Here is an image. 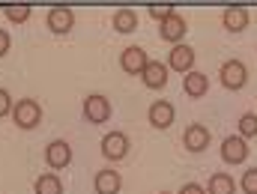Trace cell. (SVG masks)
<instances>
[{"instance_id": "obj_1", "label": "cell", "mask_w": 257, "mask_h": 194, "mask_svg": "<svg viewBox=\"0 0 257 194\" xmlns=\"http://www.w3.org/2000/svg\"><path fill=\"white\" fill-rule=\"evenodd\" d=\"M12 120H15L18 129H36V126L42 123V108H39V102H33V99H21V102H15V108H12Z\"/></svg>"}, {"instance_id": "obj_2", "label": "cell", "mask_w": 257, "mask_h": 194, "mask_svg": "<svg viewBox=\"0 0 257 194\" xmlns=\"http://www.w3.org/2000/svg\"><path fill=\"white\" fill-rule=\"evenodd\" d=\"M84 120L93 123V126H102L111 120V102L102 96V93H93L84 99Z\"/></svg>"}, {"instance_id": "obj_3", "label": "cell", "mask_w": 257, "mask_h": 194, "mask_svg": "<svg viewBox=\"0 0 257 194\" xmlns=\"http://www.w3.org/2000/svg\"><path fill=\"white\" fill-rule=\"evenodd\" d=\"M218 78H221L224 90H242L245 81H248V69H245L242 60H227V63H221Z\"/></svg>"}, {"instance_id": "obj_4", "label": "cell", "mask_w": 257, "mask_h": 194, "mask_svg": "<svg viewBox=\"0 0 257 194\" xmlns=\"http://www.w3.org/2000/svg\"><path fill=\"white\" fill-rule=\"evenodd\" d=\"M45 24H48V30H51V33L66 36V33L75 27V12H72L69 6H51V9H48V18H45Z\"/></svg>"}, {"instance_id": "obj_5", "label": "cell", "mask_w": 257, "mask_h": 194, "mask_svg": "<svg viewBox=\"0 0 257 194\" xmlns=\"http://www.w3.org/2000/svg\"><path fill=\"white\" fill-rule=\"evenodd\" d=\"M102 155H105L108 161H123L128 155V137L123 131L105 134V137H102Z\"/></svg>"}, {"instance_id": "obj_6", "label": "cell", "mask_w": 257, "mask_h": 194, "mask_svg": "<svg viewBox=\"0 0 257 194\" xmlns=\"http://www.w3.org/2000/svg\"><path fill=\"white\" fill-rule=\"evenodd\" d=\"M221 158H224L227 164H242V161L248 158V143H245V137H239V134L224 137V140H221Z\"/></svg>"}, {"instance_id": "obj_7", "label": "cell", "mask_w": 257, "mask_h": 194, "mask_svg": "<svg viewBox=\"0 0 257 194\" xmlns=\"http://www.w3.org/2000/svg\"><path fill=\"white\" fill-rule=\"evenodd\" d=\"M186 30H189V24H186V18H183V15H171L168 21H162V24H159V36H162L165 42H174V45H183Z\"/></svg>"}, {"instance_id": "obj_8", "label": "cell", "mask_w": 257, "mask_h": 194, "mask_svg": "<svg viewBox=\"0 0 257 194\" xmlns=\"http://www.w3.org/2000/svg\"><path fill=\"white\" fill-rule=\"evenodd\" d=\"M174 117H177V111H174L171 102H153L150 111H147V120H150L153 129H168V126H174Z\"/></svg>"}, {"instance_id": "obj_9", "label": "cell", "mask_w": 257, "mask_h": 194, "mask_svg": "<svg viewBox=\"0 0 257 194\" xmlns=\"http://www.w3.org/2000/svg\"><path fill=\"white\" fill-rule=\"evenodd\" d=\"M45 161H48V167L63 170L66 164L72 161V146H69L66 140H51V143L45 146Z\"/></svg>"}, {"instance_id": "obj_10", "label": "cell", "mask_w": 257, "mask_h": 194, "mask_svg": "<svg viewBox=\"0 0 257 194\" xmlns=\"http://www.w3.org/2000/svg\"><path fill=\"white\" fill-rule=\"evenodd\" d=\"M147 63H150V57H147L144 48H138V45H132V48H126V51L120 54V66H123L126 75H144Z\"/></svg>"}, {"instance_id": "obj_11", "label": "cell", "mask_w": 257, "mask_h": 194, "mask_svg": "<svg viewBox=\"0 0 257 194\" xmlns=\"http://www.w3.org/2000/svg\"><path fill=\"white\" fill-rule=\"evenodd\" d=\"M183 146H186L189 152H203V149L209 146V129L200 126V123H192L189 129L183 131Z\"/></svg>"}, {"instance_id": "obj_12", "label": "cell", "mask_w": 257, "mask_h": 194, "mask_svg": "<svg viewBox=\"0 0 257 194\" xmlns=\"http://www.w3.org/2000/svg\"><path fill=\"white\" fill-rule=\"evenodd\" d=\"M248 21H251V15H248L245 6H227L224 15H221V24H224L227 33H242L248 27Z\"/></svg>"}, {"instance_id": "obj_13", "label": "cell", "mask_w": 257, "mask_h": 194, "mask_svg": "<svg viewBox=\"0 0 257 194\" xmlns=\"http://www.w3.org/2000/svg\"><path fill=\"white\" fill-rule=\"evenodd\" d=\"M93 188H96V194H117L120 188H123V179H120L117 170L105 167V170H96V176H93Z\"/></svg>"}, {"instance_id": "obj_14", "label": "cell", "mask_w": 257, "mask_h": 194, "mask_svg": "<svg viewBox=\"0 0 257 194\" xmlns=\"http://www.w3.org/2000/svg\"><path fill=\"white\" fill-rule=\"evenodd\" d=\"M194 66V51L189 45H174L171 48V54H168V69H174V72H192Z\"/></svg>"}, {"instance_id": "obj_15", "label": "cell", "mask_w": 257, "mask_h": 194, "mask_svg": "<svg viewBox=\"0 0 257 194\" xmlns=\"http://www.w3.org/2000/svg\"><path fill=\"white\" fill-rule=\"evenodd\" d=\"M141 78H144V87H150V90H162V87L168 84V63L150 60Z\"/></svg>"}, {"instance_id": "obj_16", "label": "cell", "mask_w": 257, "mask_h": 194, "mask_svg": "<svg viewBox=\"0 0 257 194\" xmlns=\"http://www.w3.org/2000/svg\"><path fill=\"white\" fill-rule=\"evenodd\" d=\"M183 90H186V96H192V99H200V96H206L209 93V78L203 75V72H189L186 78H183Z\"/></svg>"}, {"instance_id": "obj_17", "label": "cell", "mask_w": 257, "mask_h": 194, "mask_svg": "<svg viewBox=\"0 0 257 194\" xmlns=\"http://www.w3.org/2000/svg\"><path fill=\"white\" fill-rule=\"evenodd\" d=\"M209 194H236V182L230 179V173H212L206 182Z\"/></svg>"}, {"instance_id": "obj_18", "label": "cell", "mask_w": 257, "mask_h": 194, "mask_svg": "<svg viewBox=\"0 0 257 194\" xmlns=\"http://www.w3.org/2000/svg\"><path fill=\"white\" fill-rule=\"evenodd\" d=\"M135 27H138V15H135V9H126V6H123V9L114 12V30H117V33H132Z\"/></svg>"}, {"instance_id": "obj_19", "label": "cell", "mask_w": 257, "mask_h": 194, "mask_svg": "<svg viewBox=\"0 0 257 194\" xmlns=\"http://www.w3.org/2000/svg\"><path fill=\"white\" fill-rule=\"evenodd\" d=\"M33 188H36V194H63V182L57 173H42Z\"/></svg>"}, {"instance_id": "obj_20", "label": "cell", "mask_w": 257, "mask_h": 194, "mask_svg": "<svg viewBox=\"0 0 257 194\" xmlns=\"http://www.w3.org/2000/svg\"><path fill=\"white\" fill-rule=\"evenodd\" d=\"M3 15L9 21H15V24H24L30 18V3H6L3 6Z\"/></svg>"}, {"instance_id": "obj_21", "label": "cell", "mask_w": 257, "mask_h": 194, "mask_svg": "<svg viewBox=\"0 0 257 194\" xmlns=\"http://www.w3.org/2000/svg\"><path fill=\"white\" fill-rule=\"evenodd\" d=\"M171 15H177V6L174 3H150V18H156L159 24L168 21Z\"/></svg>"}, {"instance_id": "obj_22", "label": "cell", "mask_w": 257, "mask_h": 194, "mask_svg": "<svg viewBox=\"0 0 257 194\" xmlns=\"http://www.w3.org/2000/svg\"><path fill=\"white\" fill-rule=\"evenodd\" d=\"M236 126H239V137H245V140L257 137V114H242Z\"/></svg>"}, {"instance_id": "obj_23", "label": "cell", "mask_w": 257, "mask_h": 194, "mask_svg": "<svg viewBox=\"0 0 257 194\" xmlns=\"http://www.w3.org/2000/svg\"><path fill=\"white\" fill-rule=\"evenodd\" d=\"M242 191L257 194V167H248V170L242 173Z\"/></svg>"}, {"instance_id": "obj_24", "label": "cell", "mask_w": 257, "mask_h": 194, "mask_svg": "<svg viewBox=\"0 0 257 194\" xmlns=\"http://www.w3.org/2000/svg\"><path fill=\"white\" fill-rule=\"evenodd\" d=\"M6 114H12V96L0 87V117H6Z\"/></svg>"}, {"instance_id": "obj_25", "label": "cell", "mask_w": 257, "mask_h": 194, "mask_svg": "<svg viewBox=\"0 0 257 194\" xmlns=\"http://www.w3.org/2000/svg\"><path fill=\"white\" fill-rule=\"evenodd\" d=\"M9 45H12V39H9V33L6 30H0V57L9 51Z\"/></svg>"}, {"instance_id": "obj_26", "label": "cell", "mask_w": 257, "mask_h": 194, "mask_svg": "<svg viewBox=\"0 0 257 194\" xmlns=\"http://www.w3.org/2000/svg\"><path fill=\"white\" fill-rule=\"evenodd\" d=\"M180 194H206V191H203V188H200L197 182H186V185H183V191H180Z\"/></svg>"}, {"instance_id": "obj_27", "label": "cell", "mask_w": 257, "mask_h": 194, "mask_svg": "<svg viewBox=\"0 0 257 194\" xmlns=\"http://www.w3.org/2000/svg\"><path fill=\"white\" fill-rule=\"evenodd\" d=\"M162 194H171V191H162Z\"/></svg>"}]
</instances>
